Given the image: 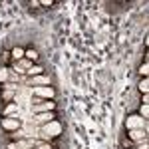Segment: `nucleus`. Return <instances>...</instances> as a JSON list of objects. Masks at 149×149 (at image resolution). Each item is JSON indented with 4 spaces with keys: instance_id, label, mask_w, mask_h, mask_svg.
<instances>
[{
    "instance_id": "nucleus-1",
    "label": "nucleus",
    "mask_w": 149,
    "mask_h": 149,
    "mask_svg": "<svg viewBox=\"0 0 149 149\" xmlns=\"http://www.w3.org/2000/svg\"><path fill=\"white\" fill-rule=\"evenodd\" d=\"M36 97H40V100H54V95H56V90L52 88V86H36L34 90H32Z\"/></svg>"
},
{
    "instance_id": "nucleus-2",
    "label": "nucleus",
    "mask_w": 149,
    "mask_h": 149,
    "mask_svg": "<svg viewBox=\"0 0 149 149\" xmlns=\"http://www.w3.org/2000/svg\"><path fill=\"white\" fill-rule=\"evenodd\" d=\"M32 111L36 113H46V111H56V102L54 100H42L40 103L32 105Z\"/></svg>"
},
{
    "instance_id": "nucleus-3",
    "label": "nucleus",
    "mask_w": 149,
    "mask_h": 149,
    "mask_svg": "<svg viewBox=\"0 0 149 149\" xmlns=\"http://www.w3.org/2000/svg\"><path fill=\"white\" fill-rule=\"evenodd\" d=\"M0 125L4 127L6 131H16V129H20V119L16 115H8V117H2Z\"/></svg>"
},
{
    "instance_id": "nucleus-4",
    "label": "nucleus",
    "mask_w": 149,
    "mask_h": 149,
    "mask_svg": "<svg viewBox=\"0 0 149 149\" xmlns=\"http://www.w3.org/2000/svg\"><path fill=\"white\" fill-rule=\"evenodd\" d=\"M127 129H145L147 125V119H143L141 115H131V117H127Z\"/></svg>"
},
{
    "instance_id": "nucleus-5",
    "label": "nucleus",
    "mask_w": 149,
    "mask_h": 149,
    "mask_svg": "<svg viewBox=\"0 0 149 149\" xmlns=\"http://www.w3.org/2000/svg\"><path fill=\"white\" fill-rule=\"evenodd\" d=\"M56 119V111H46V113H36L34 121L38 125H44V123H52Z\"/></svg>"
},
{
    "instance_id": "nucleus-6",
    "label": "nucleus",
    "mask_w": 149,
    "mask_h": 149,
    "mask_svg": "<svg viewBox=\"0 0 149 149\" xmlns=\"http://www.w3.org/2000/svg\"><path fill=\"white\" fill-rule=\"evenodd\" d=\"M127 137L131 139V141H143V139H147V129H127Z\"/></svg>"
},
{
    "instance_id": "nucleus-7",
    "label": "nucleus",
    "mask_w": 149,
    "mask_h": 149,
    "mask_svg": "<svg viewBox=\"0 0 149 149\" xmlns=\"http://www.w3.org/2000/svg\"><path fill=\"white\" fill-rule=\"evenodd\" d=\"M30 86H50V78H48V76H44V74H42V76H36V78H30Z\"/></svg>"
},
{
    "instance_id": "nucleus-8",
    "label": "nucleus",
    "mask_w": 149,
    "mask_h": 149,
    "mask_svg": "<svg viewBox=\"0 0 149 149\" xmlns=\"http://www.w3.org/2000/svg\"><path fill=\"white\" fill-rule=\"evenodd\" d=\"M30 135L28 133H24V131H20V129H16V131H8V139L10 141H20V139H28Z\"/></svg>"
},
{
    "instance_id": "nucleus-9",
    "label": "nucleus",
    "mask_w": 149,
    "mask_h": 149,
    "mask_svg": "<svg viewBox=\"0 0 149 149\" xmlns=\"http://www.w3.org/2000/svg\"><path fill=\"white\" fill-rule=\"evenodd\" d=\"M42 74H44V68H42L40 64H34L32 68L26 72V76H28V78H36V76H42Z\"/></svg>"
},
{
    "instance_id": "nucleus-10",
    "label": "nucleus",
    "mask_w": 149,
    "mask_h": 149,
    "mask_svg": "<svg viewBox=\"0 0 149 149\" xmlns=\"http://www.w3.org/2000/svg\"><path fill=\"white\" fill-rule=\"evenodd\" d=\"M24 58L30 60L32 64H36V62H38V52H36L34 48H28V50H24Z\"/></svg>"
},
{
    "instance_id": "nucleus-11",
    "label": "nucleus",
    "mask_w": 149,
    "mask_h": 149,
    "mask_svg": "<svg viewBox=\"0 0 149 149\" xmlns=\"http://www.w3.org/2000/svg\"><path fill=\"white\" fill-rule=\"evenodd\" d=\"M10 56H12V60H14V62H20V60L24 58V50L16 46V48H14V50L10 52Z\"/></svg>"
},
{
    "instance_id": "nucleus-12",
    "label": "nucleus",
    "mask_w": 149,
    "mask_h": 149,
    "mask_svg": "<svg viewBox=\"0 0 149 149\" xmlns=\"http://www.w3.org/2000/svg\"><path fill=\"white\" fill-rule=\"evenodd\" d=\"M14 111H16V103H8L6 107H4V117H8V115H14Z\"/></svg>"
},
{
    "instance_id": "nucleus-13",
    "label": "nucleus",
    "mask_w": 149,
    "mask_h": 149,
    "mask_svg": "<svg viewBox=\"0 0 149 149\" xmlns=\"http://www.w3.org/2000/svg\"><path fill=\"white\" fill-rule=\"evenodd\" d=\"M139 92H141V93H147L149 92V80H147V78H143V80L139 81Z\"/></svg>"
},
{
    "instance_id": "nucleus-14",
    "label": "nucleus",
    "mask_w": 149,
    "mask_h": 149,
    "mask_svg": "<svg viewBox=\"0 0 149 149\" xmlns=\"http://www.w3.org/2000/svg\"><path fill=\"white\" fill-rule=\"evenodd\" d=\"M8 74H10L8 68H0V84H6L8 81Z\"/></svg>"
},
{
    "instance_id": "nucleus-15",
    "label": "nucleus",
    "mask_w": 149,
    "mask_h": 149,
    "mask_svg": "<svg viewBox=\"0 0 149 149\" xmlns=\"http://www.w3.org/2000/svg\"><path fill=\"white\" fill-rule=\"evenodd\" d=\"M139 76H141V78H147V74H149V66H147V62H143V64H141V66H139Z\"/></svg>"
},
{
    "instance_id": "nucleus-16",
    "label": "nucleus",
    "mask_w": 149,
    "mask_h": 149,
    "mask_svg": "<svg viewBox=\"0 0 149 149\" xmlns=\"http://www.w3.org/2000/svg\"><path fill=\"white\" fill-rule=\"evenodd\" d=\"M139 111H141V117H143V119H147L149 117V103H143V105L139 107Z\"/></svg>"
},
{
    "instance_id": "nucleus-17",
    "label": "nucleus",
    "mask_w": 149,
    "mask_h": 149,
    "mask_svg": "<svg viewBox=\"0 0 149 149\" xmlns=\"http://www.w3.org/2000/svg\"><path fill=\"white\" fill-rule=\"evenodd\" d=\"M2 97H4L6 102H12V100H14V90H4Z\"/></svg>"
},
{
    "instance_id": "nucleus-18",
    "label": "nucleus",
    "mask_w": 149,
    "mask_h": 149,
    "mask_svg": "<svg viewBox=\"0 0 149 149\" xmlns=\"http://www.w3.org/2000/svg\"><path fill=\"white\" fill-rule=\"evenodd\" d=\"M123 147H137V143H135V141H131V139H123Z\"/></svg>"
},
{
    "instance_id": "nucleus-19",
    "label": "nucleus",
    "mask_w": 149,
    "mask_h": 149,
    "mask_svg": "<svg viewBox=\"0 0 149 149\" xmlns=\"http://www.w3.org/2000/svg\"><path fill=\"white\" fill-rule=\"evenodd\" d=\"M56 2H52V0H42L40 2V6H44V8H50V6H54Z\"/></svg>"
},
{
    "instance_id": "nucleus-20",
    "label": "nucleus",
    "mask_w": 149,
    "mask_h": 149,
    "mask_svg": "<svg viewBox=\"0 0 149 149\" xmlns=\"http://www.w3.org/2000/svg\"><path fill=\"white\" fill-rule=\"evenodd\" d=\"M2 58L8 62V60H12V56H10V52H2Z\"/></svg>"
},
{
    "instance_id": "nucleus-21",
    "label": "nucleus",
    "mask_w": 149,
    "mask_h": 149,
    "mask_svg": "<svg viewBox=\"0 0 149 149\" xmlns=\"http://www.w3.org/2000/svg\"><path fill=\"white\" fill-rule=\"evenodd\" d=\"M30 6H32V8H38V6H40V2H38V0H32V2H30Z\"/></svg>"
},
{
    "instance_id": "nucleus-22",
    "label": "nucleus",
    "mask_w": 149,
    "mask_h": 149,
    "mask_svg": "<svg viewBox=\"0 0 149 149\" xmlns=\"http://www.w3.org/2000/svg\"><path fill=\"white\" fill-rule=\"evenodd\" d=\"M131 149H135V147H131Z\"/></svg>"
}]
</instances>
